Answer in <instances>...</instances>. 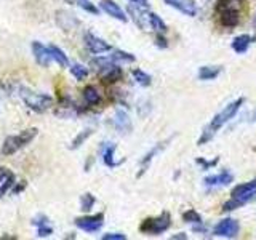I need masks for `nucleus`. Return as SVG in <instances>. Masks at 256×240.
Segmentation results:
<instances>
[{
    "mask_svg": "<svg viewBox=\"0 0 256 240\" xmlns=\"http://www.w3.org/2000/svg\"><path fill=\"white\" fill-rule=\"evenodd\" d=\"M84 42H85L86 50L92 54H104V53H109L112 50V46L106 42V40L100 38L98 36L92 34V32H85Z\"/></svg>",
    "mask_w": 256,
    "mask_h": 240,
    "instance_id": "nucleus-10",
    "label": "nucleus"
},
{
    "mask_svg": "<svg viewBox=\"0 0 256 240\" xmlns=\"http://www.w3.org/2000/svg\"><path fill=\"white\" fill-rule=\"evenodd\" d=\"M253 37L250 34H240L237 37H234V40L230 42V48L234 50L237 54H244L248 52V48L253 44Z\"/></svg>",
    "mask_w": 256,
    "mask_h": 240,
    "instance_id": "nucleus-18",
    "label": "nucleus"
},
{
    "mask_svg": "<svg viewBox=\"0 0 256 240\" xmlns=\"http://www.w3.org/2000/svg\"><path fill=\"white\" fill-rule=\"evenodd\" d=\"M192 230H194L196 234H206V232H208V229H206V226L204 222L194 224V226H192Z\"/></svg>",
    "mask_w": 256,
    "mask_h": 240,
    "instance_id": "nucleus-35",
    "label": "nucleus"
},
{
    "mask_svg": "<svg viewBox=\"0 0 256 240\" xmlns=\"http://www.w3.org/2000/svg\"><path fill=\"white\" fill-rule=\"evenodd\" d=\"M102 240H126V236L122 232H108V234L101 236Z\"/></svg>",
    "mask_w": 256,
    "mask_h": 240,
    "instance_id": "nucleus-33",
    "label": "nucleus"
},
{
    "mask_svg": "<svg viewBox=\"0 0 256 240\" xmlns=\"http://www.w3.org/2000/svg\"><path fill=\"white\" fill-rule=\"evenodd\" d=\"M132 76L134 78V82L141 86H149L152 84V77L148 74V72H144L142 69H133Z\"/></svg>",
    "mask_w": 256,
    "mask_h": 240,
    "instance_id": "nucleus-25",
    "label": "nucleus"
},
{
    "mask_svg": "<svg viewBox=\"0 0 256 240\" xmlns=\"http://www.w3.org/2000/svg\"><path fill=\"white\" fill-rule=\"evenodd\" d=\"M30 48H32V54H34L37 64H40L42 68H48V66H50V61H52L50 48L45 46L44 44L37 42V40H36V42H32Z\"/></svg>",
    "mask_w": 256,
    "mask_h": 240,
    "instance_id": "nucleus-16",
    "label": "nucleus"
},
{
    "mask_svg": "<svg viewBox=\"0 0 256 240\" xmlns=\"http://www.w3.org/2000/svg\"><path fill=\"white\" fill-rule=\"evenodd\" d=\"M218 162H220V158H218V157H214L213 160H205V158H202V157L196 158V164L200 165V168H202V170H210V168H213V166L218 165Z\"/></svg>",
    "mask_w": 256,
    "mask_h": 240,
    "instance_id": "nucleus-31",
    "label": "nucleus"
},
{
    "mask_svg": "<svg viewBox=\"0 0 256 240\" xmlns=\"http://www.w3.org/2000/svg\"><path fill=\"white\" fill-rule=\"evenodd\" d=\"M149 28L156 32V34H166L168 32V26L165 24V21L160 18L157 13L149 12Z\"/></svg>",
    "mask_w": 256,
    "mask_h": 240,
    "instance_id": "nucleus-21",
    "label": "nucleus"
},
{
    "mask_svg": "<svg viewBox=\"0 0 256 240\" xmlns=\"http://www.w3.org/2000/svg\"><path fill=\"white\" fill-rule=\"evenodd\" d=\"M128 2L133 4V5L142 6V8H149V2H148V0H128Z\"/></svg>",
    "mask_w": 256,
    "mask_h": 240,
    "instance_id": "nucleus-36",
    "label": "nucleus"
},
{
    "mask_svg": "<svg viewBox=\"0 0 256 240\" xmlns=\"http://www.w3.org/2000/svg\"><path fill=\"white\" fill-rule=\"evenodd\" d=\"M78 6L80 8H84L85 12H88V13H92V14H94V16H98L100 14V8L96 6V5H93L90 0H78Z\"/></svg>",
    "mask_w": 256,
    "mask_h": 240,
    "instance_id": "nucleus-30",
    "label": "nucleus"
},
{
    "mask_svg": "<svg viewBox=\"0 0 256 240\" xmlns=\"http://www.w3.org/2000/svg\"><path fill=\"white\" fill-rule=\"evenodd\" d=\"M252 120H253V122H256V109H254V112H253V116H252Z\"/></svg>",
    "mask_w": 256,
    "mask_h": 240,
    "instance_id": "nucleus-38",
    "label": "nucleus"
},
{
    "mask_svg": "<svg viewBox=\"0 0 256 240\" xmlns=\"http://www.w3.org/2000/svg\"><path fill=\"white\" fill-rule=\"evenodd\" d=\"M244 102H245V98H244V96H240V98L226 104V106H224L220 112H216L210 122L204 126L202 133H200V138L197 140V146H204V144L210 142L216 136V133L221 132L222 128L238 114V110L242 109Z\"/></svg>",
    "mask_w": 256,
    "mask_h": 240,
    "instance_id": "nucleus-1",
    "label": "nucleus"
},
{
    "mask_svg": "<svg viewBox=\"0 0 256 240\" xmlns=\"http://www.w3.org/2000/svg\"><path fill=\"white\" fill-rule=\"evenodd\" d=\"M94 133V130L93 128H85L84 132H80L74 140H72V142H70V146H69V149L70 150H76V149H78L80 146H82V144L90 138V136Z\"/></svg>",
    "mask_w": 256,
    "mask_h": 240,
    "instance_id": "nucleus-24",
    "label": "nucleus"
},
{
    "mask_svg": "<svg viewBox=\"0 0 256 240\" xmlns=\"http://www.w3.org/2000/svg\"><path fill=\"white\" fill-rule=\"evenodd\" d=\"M84 100L88 106H96V104L101 102V93L96 90V86L88 85L84 88Z\"/></svg>",
    "mask_w": 256,
    "mask_h": 240,
    "instance_id": "nucleus-23",
    "label": "nucleus"
},
{
    "mask_svg": "<svg viewBox=\"0 0 256 240\" xmlns=\"http://www.w3.org/2000/svg\"><path fill=\"white\" fill-rule=\"evenodd\" d=\"M94 204H96V198L93 194H90V192L80 196V208H82L84 212H90Z\"/></svg>",
    "mask_w": 256,
    "mask_h": 240,
    "instance_id": "nucleus-29",
    "label": "nucleus"
},
{
    "mask_svg": "<svg viewBox=\"0 0 256 240\" xmlns=\"http://www.w3.org/2000/svg\"><path fill=\"white\" fill-rule=\"evenodd\" d=\"M14 174L8 170V168H5V166H2L0 168V197H4L5 194L10 189H13V186H14Z\"/></svg>",
    "mask_w": 256,
    "mask_h": 240,
    "instance_id": "nucleus-19",
    "label": "nucleus"
},
{
    "mask_svg": "<svg viewBox=\"0 0 256 240\" xmlns=\"http://www.w3.org/2000/svg\"><path fill=\"white\" fill-rule=\"evenodd\" d=\"M253 26L256 28V16H254V21H253Z\"/></svg>",
    "mask_w": 256,
    "mask_h": 240,
    "instance_id": "nucleus-39",
    "label": "nucleus"
},
{
    "mask_svg": "<svg viewBox=\"0 0 256 240\" xmlns=\"http://www.w3.org/2000/svg\"><path fill=\"white\" fill-rule=\"evenodd\" d=\"M221 70H222L221 66H200L197 77H198V80H202V82H208V80L218 78Z\"/></svg>",
    "mask_w": 256,
    "mask_h": 240,
    "instance_id": "nucleus-20",
    "label": "nucleus"
},
{
    "mask_svg": "<svg viewBox=\"0 0 256 240\" xmlns=\"http://www.w3.org/2000/svg\"><path fill=\"white\" fill-rule=\"evenodd\" d=\"M176 138V134H173V136H170V138H166V140H164V141H158L157 144H154L146 154L142 156V158L140 160V172H138V178H141V176L148 172V168L150 166V164H152V160H154L160 152H162L164 149H166L168 148V144H172V141Z\"/></svg>",
    "mask_w": 256,
    "mask_h": 240,
    "instance_id": "nucleus-6",
    "label": "nucleus"
},
{
    "mask_svg": "<svg viewBox=\"0 0 256 240\" xmlns=\"http://www.w3.org/2000/svg\"><path fill=\"white\" fill-rule=\"evenodd\" d=\"M149 8H142L138 5H133V4H128L126 6V13L128 16L132 18V21L138 26L141 30L144 29H150L149 28Z\"/></svg>",
    "mask_w": 256,
    "mask_h": 240,
    "instance_id": "nucleus-11",
    "label": "nucleus"
},
{
    "mask_svg": "<svg viewBox=\"0 0 256 240\" xmlns=\"http://www.w3.org/2000/svg\"><path fill=\"white\" fill-rule=\"evenodd\" d=\"M69 70H70V74L74 76L77 80H85L88 77V74H90V70H88V68H85L84 64H70L69 66Z\"/></svg>",
    "mask_w": 256,
    "mask_h": 240,
    "instance_id": "nucleus-27",
    "label": "nucleus"
},
{
    "mask_svg": "<svg viewBox=\"0 0 256 240\" xmlns=\"http://www.w3.org/2000/svg\"><path fill=\"white\" fill-rule=\"evenodd\" d=\"M166 5H170L174 10H178L184 16H189V18H194L197 16V4L194 0H164Z\"/></svg>",
    "mask_w": 256,
    "mask_h": 240,
    "instance_id": "nucleus-15",
    "label": "nucleus"
},
{
    "mask_svg": "<svg viewBox=\"0 0 256 240\" xmlns=\"http://www.w3.org/2000/svg\"><path fill=\"white\" fill-rule=\"evenodd\" d=\"M20 96L22 102L26 104V106L34 110V112H38V114H42V112L48 110L52 106H53V98L50 94H45V93H36L29 90V88H21L20 90Z\"/></svg>",
    "mask_w": 256,
    "mask_h": 240,
    "instance_id": "nucleus-3",
    "label": "nucleus"
},
{
    "mask_svg": "<svg viewBox=\"0 0 256 240\" xmlns=\"http://www.w3.org/2000/svg\"><path fill=\"white\" fill-rule=\"evenodd\" d=\"M170 238L172 240H188V234H184V232H180V234H174Z\"/></svg>",
    "mask_w": 256,
    "mask_h": 240,
    "instance_id": "nucleus-37",
    "label": "nucleus"
},
{
    "mask_svg": "<svg viewBox=\"0 0 256 240\" xmlns=\"http://www.w3.org/2000/svg\"><path fill=\"white\" fill-rule=\"evenodd\" d=\"M172 226V214L168 212H162L157 218H146L140 224L141 234L146 236H162Z\"/></svg>",
    "mask_w": 256,
    "mask_h": 240,
    "instance_id": "nucleus-5",
    "label": "nucleus"
},
{
    "mask_svg": "<svg viewBox=\"0 0 256 240\" xmlns=\"http://www.w3.org/2000/svg\"><path fill=\"white\" fill-rule=\"evenodd\" d=\"M182 221L190 224V226H194V224H198V222H204L202 214H200L198 212H196L194 208H189V210H186L182 213Z\"/></svg>",
    "mask_w": 256,
    "mask_h": 240,
    "instance_id": "nucleus-26",
    "label": "nucleus"
},
{
    "mask_svg": "<svg viewBox=\"0 0 256 240\" xmlns=\"http://www.w3.org/2000/svg\"><path fill=\"white\" fill-rule=\"evenodd\" d=\"M230 182H234V174H232L229 170H222L221 173L210 174V176H205L204 178V184L206 188H212V189L226 188Z\"/></svg>",
    "mask_w": 256,
    "mask_h": 240,
    "instance_id": "nucleus-13",
    "label": "nucleus"
},
{
    "mask_svg": "<svg viewBox=\"0 0 256 240\" xmlns=\"http://www.w3.org/2000/svg\"><path fill=\"white\" fill-rule=\"evenodd\" d=\"M37 133H38L37 128H28V130H22L21 133L14 134V136H6L2 144V154L4 156L16 154L20 149L28 146V144L37 136Z\"/></svg>",
    "mask_w": 256,
    "mask_h": 240,
    "instance_id": "nucleus-4",
    "label": "nucleus"
},
{
    "mask_svg": "<svg viewBox=\"0 0 256 240\" xmlns=\"http://www.w3.org/2000/svg\"><path fill=\"white\" fill-rule=\"evenodd\" d=\"M53 234V228L50 222H45V224H40V226H37V237H50Z\"/></svg>",
    "mask_w": 256,
    "mask_h": 240,
    "instance_id": "nucleus-32",
    "label": "nucleus"
},
{
    "mask_svg": "<svg viewBox=\"0 0 256 240\" xmlns=\"http://www.w3.org/2000/svg\"><path fill=\"white\" fill-rule=\"evenodd\" d=\"M220 21L224 28H236L240 21V13L237 8L229 4V0H221L218 4Z\"/></svg>",
    "mask_w": 256,
    "mask_h": 240,
    "instance_id": "nucleus-7",
    "label": "nucleus"
},
{
    "mask_svg": "<svg viewBox=\"0 0 256 240\" xmlns=\"http://www.w3.org/2000/svg\"><path fill=\"white\" fill-rule=\"evenodd\" d=\"M238 232H240L238 221L232 218H224L214 224V228L212 229V236L221 238H236L238 236Z\"/></svg>",
    "mask_w": 256,
    "mask_h": 240,
    "instance_id": "nucleus-8",
    "label": "nucleus"
},
{
    "mask_svg": "<svg viewBox=\"0 0 256 240\" xmlns=\"http://www.w3.org/2000/svg\"><path fill=\"white\" fill-rule=\"evenodd\" d=\"M110 124L118 133H122V134H126L133 130V124L130 120V116H128V112L124 109H117L114 112V116L110 118Z\"/></svg>",
    "mask_w": 256,
    "mask_h": 240,
    "instance_id": "nucleus-12",
    "label": "nucleus"
},
{
    "mask_svg": "<svg viewBox=\"0 0 256 240\" xmlns=\"http://www.w3.org/2000/svg\"><path fill=\"white\" fill-rule=\"evenodd\" d=\"M254 198H256V178L248 182L237 184L230 192V198L222 204V212L229 213L238 210V208L245 206L246 204L253 202Z\"/></svg>",
    "mask_w": 256,
    "mask_h": 240,
    "instance_id": "nucleus-2",
    "label": "nucleus"
},
{
    "mask_svg": "<svg viewBox=\"0 0 256 240\" xmlns=\"http://www.w3.org/2000/svg\"><path fill=\"white\" fill-rule=\"evenodd\" d=\"M74 224L80 230L88 232V234H94V232H100L102 228L104 213H96L90 216H82V218H76Z\"/></svg>",
    "mask_w": 256,
    "mask_h": 240,
    "instance_id": "nucleus-9",
    "label": "nucleus"
},
{
    "mask_svg": "<svg viewBox=\"0 0 256 240\" xmlns=\"http://www.w3.org/2000/svg\"><path fill=\"white\" fill-rule=\"evenodd\" d=\"M48 48H50V53H52V60L56 61L60 64L61 68H69L70 64H69V58H68V54L64 53L61 48L58 45H48Z\"/></svg>",
    "mask_w": 256,
    "mask_h": 240,
    "instance_id": "nucleus-22",
    "label": "nucleus"
},
{
    "mask_svg": "<svg viewBox=\"0 0 256 240\" xmlns=\"http://www.w3.org/2000/svg\"><path fill=\"white\" fill-rule=\"evenodd\" d=\"M98 5H100V10L104 12L108 16H110V18H114L120 22L128 21V14L118 6V4L114 2V0H101Z\"/></svg>",
    "mask_w": 256,
    "mask_h": 240,
    "instance_id": "nucleus-14",
    "label": "nucleus"
},
{
    "mask_svg": "<svg viewBox=\"0 0 256 240\" xmlns=\"http://www.w3.org/2000/svg\"><path fill=\"white\" fill-rule=\"evenodd\" d=\"M116 150H117V146H116L114 142H104V146L101 148L102 162H104V165L109 166V168H116L120 164H124V160H120V162H116V158H114Z\"/></svg>",
    "mask_w": 256,
    "mask_h": 240,
    "instance_id": "nucleus-17",
    "label": "nucleus"
},
{
    "mask_svg": "<svg viewBox=\"0 0 256 240\" xmlns=\"http://www.w3.org/2000/svg\"><path fill=\"white\" fill-rule=\"evenodd\" d=\"M165 36L166 34H157V37H156V45L158 48H166L168 46V40H166Z\"/></svg>",
    "mask_w": 256,
    "mask_h": 240,
    "instance_id": "nucleus-34",
    "label": "nucleus"
},
{
    "mask_svg": "<svg viewBox=\"0 0 256 240\" xmlns=\"http://www.w3.org/2000/svg\"><path fill=\"white\" fill-rule=\"evenodd\" d=\"M112 60H114L117 64H122V62H134L136 58H134V54L132 53H126L124 50H116L112 54H109Z\"/></svg>",
    "mask_w": 256,
    "mask_h": 240,
    "instance_id": "nucleus-28",
    "label": "nucleus"
}]
</instances>
